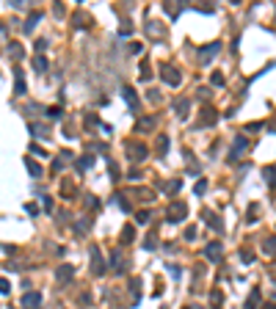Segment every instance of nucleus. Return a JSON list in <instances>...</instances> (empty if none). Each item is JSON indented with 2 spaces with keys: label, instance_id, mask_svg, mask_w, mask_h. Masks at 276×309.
<instances>
[{
  "label": "nucleus",
  "instance_id": "1",
  "mask_svg": "<svg viewBox=\"0 0 276 309\" xmlns=\"http://www.w3.org/2000/svg\"><path fill=\"white\" fill-rule=\"evenodd\" d=\"M188 218V204L185 202H171L166 207V224H183Z\"/></svg>",
  "mask_w": 276,
  "mask_h": 309
},
{
  "label": "nucleus",
  "instance_id": "2",
  "mask_svg": "<svg viewBox=\"0 0 276 309\" xmlns=\"http://www.w3.org/2000/svg\"><path fill=\"white\" fill-rule=\"evenodd\" d=\"M160 78H163V83L171 86V88H177L180 83H183V72H180L177 66H171V64H163V66H160Z\"/></svg>",
  "mask_w": 276,
  "mask_h": 309
},
{
  "label": "nucleus",
  "instance_id": "3",
  "mask_svg": "<svg viewBox=\"0 0 276 309\" xmlns=\"http://www.w3.org/2000/svg\"><path fill=\"white\" fill-rule=\"evenodd\" d=\"M89 259H91V273H94V276H103V273L108 271V263H105L103 251H99L97 246H91V249H89Z\"/></svg>",
  "mask_w": 276,
  "mask_h": 309
},
{
  "label": "nucleus",
  "instance_id": "4",
  "mask_svg": "<svg viewBox=\"0 0 276 309\" xmlns=\"http://www.w3.org/2000/svg\"><path fill=\"white\" fill-rule=\"evenodd\" d=\"M127 157H130L133 163H141V160H146V155H149V149L144 147V144H138V141H130L127 144Z\"/></svg>",
  "mask_w": 276,
  "mask_h": 309
},
{
  "label": "nucleus",
  "instance_id": "5",
  "mask_svg": "<svg viewBox=\"0 0 276 309\" xmlns=\"http://www.w3.org/2000/svg\"><path fill=\"white\" fill-rule=\"evenodd\" d=\"M205 257L210 259V263H221V259H224V246H221L218 240L207 243V246H205Z\"/></svg>",
  "mask_w": 276,
  "mask_h": 309
},
{
  "label": "nucleus",
  "instance_id": "6",
  "mask_svg": "<svg viewBox=\"0 0 276 309\" xmlns=\"http://www.w3.org/2000/svg\"><path fill=\"white\" fill-rule=\"evenodd\" d=\"M246 149H248V138H246V135H238L235 144H232V149H230V163L240 160V155H243Z\"/></svg>",
  "mask_w": 276,
  "mask_h": 309
},
{
  "label": "nucleus",
  "instance_id": "7",
  "mask_svg": "<svg viewBox=\"0 0 276 309\" xmlns=\"http://www.w3.org/2000/svg\"><path fill=\"white\" fill-rule=\"evenodd\" d=\"M72 279H75V268H72V265H58L56 268V281H58V284H69V281Z\"/></svg>",
  "mask_w": 276,
  "mask_h": 309
},
{
  "label": "nucleus",
  "instance_id": "8",
  "mask_svg": "<svg viewBox=\"0 0 276 309\" xmlns=\"http://www.w3.org/2000/svg\"><path fill=\"white\" fill-rule=\"evenodd\" d=\"M218 50H221V42H210V44H205V47L199 50V61H202V64L213 61L215 56H218Z\"/></svg>",
  "mask_w": 276,
  "mask_h": 309
},
{
  "label": "nucleus",
  "instance_id": "9",
  "mask_svg": "<svg viewBox=\"0 0 276 309\" xmlns=\"http://www.w3.org/2000/svg\"><path fill=\"white\" fill-rule=\"evenodd\" d=\"M144 33L149 39H155V42H160V39L166 36V25H160V22H146L144 25Z\"/></svg>",
  "mask_w": 276,
  "mask_h": 309
},
{
  "label": "nucleus",
  "instance_id": "10",
  "mask_svg": "<svg viewBox=\"0 0 276 309\" xmlns=\"http://www.w3.org/2000/svg\"><path fill=\"white\" fill-rule=\"evenodd\" d=\"M122 100L127 102L130 111H138V94H136V88H133V86H122Z\"/></svg>",
  "mask_w": 276,
  "mask_h": 309
},
{
  "label": "nucleus",
  "instance_id": "11",
  "mask_svg": "<svg viewBox=\"0 0 276 309\" xmlns=\"http://www.w3.org/2000/svg\"><path fill=\"white\" fill-rule=\"evenodd\" d=\"M42 306V293H25L22 295V309H39Z\"/></svg>",
  "mask_w": 276,
  "mask_h": 309
},
{
  "label": "nucleus",
  "instance_id": "12",
  "mask_svg": "<svg viewBox=\"0 0 276 309\" xmlns=\"http://www.w3.org/2000/svg\"><path fill=\"white\" fill-rule=\"evenodd\" d=\"M11 72H14V94L22 97V94L28 91V86H25V72L22 69H11Z\"/></svg>",
  "mask_w": 276,
  "mask_h": 309
},
{
  "label": "nucleus",
  "instance_id": "13",
  "mask_svg": "<svg viewBox=\"0 0 276 309\" xmlns=\"http://www.w3.org/2000/svg\"><path fill=\"white\" fill-rule=\"evenodd\" d=\"M215 122H218L215 111H213V108H205V111H202V119L196 122V127H213Z\"/></svg>",
  "mask_w": 276,
  "mask_h": 309
},
{
  "label": "nucleus",
  "instance_id": "14",
  "mask_svg": "<svg viewBox=\"0 0 276 309\" xmlns=\"http://www.w3.org/2000/svg\"><path fill=\"white\" fill-rule=\"evenodd\" d=\"M122 265H124V259H122V251H119V249H113V251H111V263H108V268H111L113 273H122V271H124Z\"/></svg>",
  "mask_w": 276,
  "mask_h": 309
},
{
  "label": "nucleus",
  "instance_id": "15",
  "mask_svg": "<svg viewBox=\"0 0 276 309\" xmlns=\"http://www.w3.org/2000/svg\"><path fill=\"white\" fill-rule=\"evenodd\" d=\"M188 111H191V102H188V97H177V100H174V113H177L180 119H185Z\"/></svg>",
  "mask_w": 276,
  "mask_h": 309
},
{
  "label": "nucleus",
  "instance_id": "16",
  "mask_svg": "<svg viewBox=\"0 0 276 309\" xmlns=\"http://www.w3.org/2000/svg\"><path fill=\"white\" fill-rule=\"evenodd\" d=\"M6 53H9L11 61H22V58H25V50H22V44H19V42L6 44Z\"/></svg>",
  "mask_w": 276,
  "mask_h": 309
},
{
  "label": "nucleus",
  "instance_id": "17",
  "mask_svg": "<svg viewBox=\"0 0 276 309\" xmlns=\"http://www.w3.org/2000/svg\"><path fill=\"white\" fill-rule=\"evenodd\" d=\"M155 125H158L155 116H144V119L136 122V130H138V133H149V130H155Z\"/></svg>",
  "mask_w": 276,
  "mask_h": 309
},
{
  "label": "nucleus",
  "instance_id": "18",
  "mask_svg": "<svg viewBox=\"0 0 276 309\" xmlns=\"http://www.w3.org/2000/svg\"><path fill=\"white\" fill-rule=\"evenodd\" d=\"M39 19H42V11H31L28 19H25V25H22V33H33V28H36Z\"/></svg>",
  "mask_w": 276,
  "mask_h": 309
},
{
  "label": "nucleus",
  "instance_id": "19",
  "mask_svg": "<svg viewBox=\"0 0 276 309\" xmlns=\"http://www.w3.org/2000/svg\"><path fill=\"white\" fill-rule=\"evenodd\" d=\"M205 221H207V226H213V229L218 232V235L224 232V224H221V218L215 216V212H207V210H205Z\"/></svg>",
  "mask_w": 276,
  "mask_h": 309
},
{
  "label": "nucleus",
  "instance_id": "20",
  "mask_svg": "<svg viewBox=\"0 0 276 309\" xmlns=\"http://www.w3.org/2000/svg\"><path fill=\"white\" fill-rule=\"evenodd\" d=\"M25 169H28V174L33 177V180H39V177H42V166H39L33 157H25Z\"/></svg>",
  "mask_w": 276,
  "mask_h": 309
},
{
  "label": "nucleus",
  "instance_id": "21",
  "mask_svg": "<svg viewBox=\"0 0 276 309\" xmlns=\"http://www.w3.org/2000/svg\"><path fill=\"white\" fill-rule=\"evenodd\" d=\"M260 298H262V295H260V290H257V287H254V290L248 293V298H246L243 309H260Z\"/></svg>",
  "mask_w": 276,
  "mask_h": 309
},
{
  "label": "nucleus",
  "instance_id": "22",
  "mask_svg": "<svg viewBox=\"0 0 276 309\" xmlns=\"http://www.w3.org/2000/svg\"><path fill=\"white\" fill-rule=\"evenodd\" d=\"M180 188H183V182H180V180H171V182H158V191H163V194H177Z\"/></svg>",
  "mask_w": 276,
  "mask_h": 309
},
{
  "label": "nucleus",
  "instance_id": "23",
  "mask_svg": "<svg viewBox=\"0 0 276 309\" xmlns=\"http://www.w3.org/2000/svg\"><path fill=\"white\" fill-rule=\"evenodd\" d=\"M185 6H188V3H163V11H169V17H171V19H177V17H180V11H183Z\"/></svg>",
  "mask_w": 276,
  "mask_h": 309
},
{
  "label": "nucleus",
  "instance_id": "24",
  "mask_svg": "<svg viewBox=\"0 0 276 309\" xmlns=\"http://www.w3.org/2000/svg\"><path fill=\"white\" fill-rule=\"evenodd\" d=\"M262 177H265L268 188H276V166H265L262 169Z\"/></svg>",
  "mask_w": 276,
  "mask_h": 309
},
{
  "label": "nucleus",
  "instance_id": "25",
  "mask_svg": "<svg viewBox=\"0 0 276 309\" xmlns=\"http://www.w3.org/2000/svg\"><path fill=\"white\" fill-rule=\"evenodd\" d=\"M72 22H75V28H80V31H86V28H91V17L89 14H75V17H72Z\"/></svg>",
  "mask_w": 276,
  "mask_h": 309
},
{
  "label": "nucleus",
  "instance_id": "26",
  "mask_svg": "<svg viewBox=\"0 0 276 309\" xmlns=\"http://www.w3.org/2000/svg\"><path fill=\"white\" fill-rule=\"evenodd\" d=\"M47 133H50V127H47V125H33V122H31V135H33V138H47Z\"/></svg>",
  "mask_w": 276,
  "mask_h": 309
},
{
  "label": "nucleus",
  "instance_id": "27",
  "mask_svg": "<svg viewBox=\"0 0 276 309\" xmlns=\"http://www.w3.org/2000/svg\"><path fill=\"white\" fill-rule=\"evenodd\" d=\"M262 251H265L268 257H276V237H265V240H262Z\"/></svg>",
  "mask_w": 276,
  "mask_h": 309
},
{
  "label": "nucleus",
  "instance_id": "28",
  "mask_svg": "<svg viewBox=\"0 0 276 309\" xmlns=\"http://www.w3.org/2000/svg\"><path fill=\"white\" fill-rule=\"evenodd\" d=\"M144 249H146V251L158 249V235H155V229H152V232H146V237H144Z\"/></svg>",
  "mask_w": 276,
  "mask_h": 309
},
{
  "label": "nucleus",
  "instance_id": "29",
  "mask_svg": "<svg viewBox=\"0 0 276 309\" xmlns=\"http://www.w3.org/2000/svg\"><path fill=\"white\" fill-rule=\"evenodd\" d=\"M47 66H50V61H47L44 56H36V58H33V69H36L39 75L47 72Z\"/></svg>",
  "mask_w": 276,
  "mask_h": 309
},
{
  "label": "nucleus",
  "instance_id": "30",
  "mask_svg": "<svg viewBox=\"0 0 276 309\" xmlns=\"http://www.w3.org/2000/svg\"><path fill=\"white\" fill-rule=\"evenodd\" d=\"M221 304H224V295H221V290H215V287H213V290H210V306L218 309Z\"/></svg>",
  "mask_w": 276,
  "mask_h": 309
},
{
  "label": "nucleus",
  "instance_id": "31",
  "mask_svg": "<svg viewBox=\"0 0 276 309\" xmlns=\"http://www.w3.org/2000/svg\"><path fill=\"white\" fill-rule=\"evenodd\" d=\"M91 166H94V157H91V155H83V157L78 160V171H89Z\"/></svg>",
  "mask_w": 276,
  "mask_h": 309
},
{
  "label": "nucleus",
  "instance_id": "32",
  "mask_svg": "<svg viewBox=\"0 0 276 309\" xmlns=\"http://www.w3.org/2000/svg\"><path fill=\"white\" fill-rule=\"evenodd\" d=\"M169 147H171L169 135H158V152H160V155H166V152H169Z\"/></svg>",
  "mask_w": 276,
  "mask_h": 309
},
{
  "label": "nucleus",
  "instance_id": "33",
  "mask_svg": "<svg viewBox=\"0 0 276 309\" xmlns=\"http://www.w3.org/2000/svg\"><path fill=\"white\" fill-rule=\"evenodd\" d=\"M89 229H91L89 218H80V221L75 224V232H78V235H86V232H89Z\"/></svg>",
  "mask_w": 276,
  "mask_h": 309
},
{
  "label": "nucleus",
  "instance_id": "34",
  "mask_svg": "<svg viewBox=\"0 0 276 309\" xmlns=\"http://www.w3.org/2000/svg\"><path fill=\"white\" fill-rule=\"evenodd\" d=\"M122 240H124V243H133V240H136V229H133L130 224H127L124 229H122Z\"/></svg>",
  "mask_w": 276,
  "mask_h": 309
},
{
  "label": "nucleus",
  "instance_id": "35",
  "mask_svg": "<svg viewBox=\"0 0 276 309\" xmlns=\"http://www.w3.org/2000/svg\"><path fill=\"white\" fill-rule=\"evenodd\" d=\"M257 216H260V207H257V204H248L246 221H248V224H254V221H257Z\"/></svg>",
  "mask_w": 276,
  "mask_h": 309
},
{
  "label": "nucleus",
  "instance_id": "36",
  "mask_svg": "<svg viewBox=\"0 0 276 309\" xmlns=\"http://www.w3.org/2000/svg\"><path fill=\"white\" fill-rule=\"evenodd\" d=\"M136 221H138V224H149V221H152V212H149V210H138V212H136Z\"/></svg>",
  "mask_w": 276,
  "mask_h": 309
},
{
  "label": "nucleus",
  "instance_id": "37",
  "mask_svg": "<svg viewBox=\"0 0 276 309\" xmlns=\"http://www.w3.org/2000/svg\"><path fill=\"white\" fill-rule=\"evenodd\" d=\"M61 116H64V111H61L58 105H56V108H47V119H56V122H58Z\"/></svg>",
  "mask_w": 276,
  "mask_h": 309
},
{
  "label": "nucleus",
  "instance_id": "38",
  "mask_svg": "<svg viewBox=\"0 0 276 309\" xmlns=\"http://www.w3.org/2000/svg\"><path fill=\"white\" fill-rule=\"evenodd\" d=\"M108 171H111L113 180H119V166H116V160H113V157H108Z\"/></svg>",
  "mask_w": 276,
  "mask_h": 309
},
{
  "label": "nucleus",
  "instance_id": "39",
  "mask_svg": "<svg viewBox=\"0 0 276 309\" xmlns=\"http://www.w3.org/2000/svg\"><path fill=\"white\" fill-rule=\"evenodd\" d=\"M141 80H152V69H149V64H141Z\"/></svg>",
  "mask_w": 276,
  "mask_h": 309
},
{
  "label": "nucleus",
  "instance_id": "40",
  "mask_svg": "<svg viewBox=\"0 0 276 309\" xmlns=\"http://www.w3.org/2000/svg\"><path fill=\"white\" fill-rule=\"evenodd\" d=\"M205 191H207V182H205V180H199L196 185H193V194H196V196H202Z\"/></svg>",
  "mask_w": 276,
  "mask_h": 309
},
{
  "label": "nucleus",
  "instance_id": "41",
  "mask_svg": "<svg viewBox=\"0 0 276 309\" xmlns=\"http://www.w3.org/2000/svg\"><path fill=\"white\" fill-rule=\"evenodd\" d=\"M130 33H133V25H130V22H124L122 28H119V36H124V39H127Z\"/></svg>",
  "mask_w": 276,
  "mask_h": 309
},
{
  "label": "nucleus",
  "instance_id": "42",
  "mask_svg": "<svg viewBox=\"0 0 276 309\" xmlns=\"http://www.w3.org/2000/svg\"><path fill=\"white\" fill-rule=\"evenodd\" d=\"M210 83H213V86H224V75H221V72H215L213 78H210Z\"/></svg>",
  "mask_w": 276,
  "mask_h": 309
},
{
  "label": "nucleus",
  "instance_id": "43",
  "mask_svg": "<svg viewBox=\"0 0 276 309\" xmlns=\"http://www.w3.org/2000/svg\"><path fill=\"white\" fill-rule=\"evenodd\" d=\"M66 169V163L61 160V157H58V160H53V174H56V171H64Z\"/></svg>",
  "mask_w": 276,
  "mask_h": 309
},
{
  "label": "nucleus",
  "instance_id": "44",
  "mask_svg": "<svg viewBox=\"0 0 276 309\" xmlns=\"http://www.w3.org/2000/svg\"><path fill=\"white\" fill-rule=\"evenodd\" d=\"M262 130V122H252V125L246 127V133H260Z\"/></svg>",
  "mask_w": 276,
  "mask_h": 309
},
{
  "label": "nucleus",
  "instance_id": "45",
  "mask_svg": "<svg viewBox=\"0 0 276 309\" xmlns=\"http://www.w3.org/2000/svg\"><path fill=\"white\" fill-rule=\"evenodd\" d=\"M240 259H243V263H254V254L248 249H243V251H240Z\"/></svg>",
  "mask_w": 276,
  "mask_h": 309
},
{
  "label": "nucleus",
  "instance_id": "46",
  "mask_svg": "<svg viewBox=\"0 0 276 309\" xmlns=\"http://www.w3.org/2000/svg\"><path fill=\"white\" fill-rule=\"evenodd\" d=\"M0 293H3V295H9V293H11V284H9V279H3V281H0Z\"/></svg>",
  "mask_w": 276,
  "mask_h": 309
},
{
  "label": "nucleus",
  "instance_id": "47",
  "mask_svg": "<svg viewBox=\"0 0 276 309\" xmlns=\"http://www.w3.org/2000/svg\"><path fill=\"white\" fill-rule=\"evenodd\" d=\"M119 210H122V212H130V210H133V207H130V202H124L122 196H119Z\"/></svg>",
  "mask_w": 276,
  "mask_h": 309
},
{
  "label": "nucleus",
  "instance_id": "48",
  "mask_svg": "<svg viewBox=\"0 0 276 309\" xmlns=\"http://www.w3.org/2000/svg\"><path fill=\"white\" fill-rule=\"evenodd\" d=\"M44 50H47V39H39V42H36V53H39V56H42Z\"/></svg>",
  "mask_w": 276,
  "mask_h": 309
},
{
  "label": "nucleus",
  "instance_id": "49",
  "mask_svg": "<svg viewBox=\"0 0 276 309\" xmlns=\"http://www.w3.org/2000/svg\"><path fill=\"white\" fill-rule=\"evenodd\" d=\"M25 212H31V216H36V212H39V207H36V204H33V202H28V204H25Z\"/></svg>",
  "mask_w": 276,
  "mask_h": 309
},
{
  "label": "nucleus",
  "instance_id": "50",
  "mask_svg": "<svg viewBox=\"0 0 276 309\" xmlns=\"http://www.w3.org/2000/svg\"><path fill=\"white\" fill-rule=\"evenodd\" d=\"M31 152H33V155H39V157H44V149H42V147H36V144H31Z\"/></svg>",
  "mask_w": 276,
  "mask_h": 309
},
{
  "label": "nucleus",
  "instance_id": "51",
  "mask_svg": "<svg viewBox=\"0 0 276 309\" xmlns=\"http://www.w3.org/2000/svg\"><path fill=\"white\" fill-rule=\"evenodd\" d=\"M193 237H196V229H193V226H188V229H185V240H193Z\"/></svg>",
  "mask_w": 276,
  "mask_h": 309
},
{
  "label": "nucleus",
  "instance_id": "52",
  "mask_svg": "<svg viewBox=\"0 0 276 309\" xmlns=\"http://www.w3.org/2000/svg\"><path fill=\"white\" fill-rule=\"evenodd\" d=\"M169 271H171V276H174V279L183 276V273H180V265H169Z\"/></svg>",
  "mask_w": 276,
  "mask_h": 309
},
{
  "label": "nucleus",
  "instance_id": "53",
  "mask_svg": "<svg viewBox=\"0 0 276 309\" xmlns=\"http://www.w3.org/2000/svg\"><path fill=\"white\" fill-rule=\"evenodd\" d=\"M61 191H64V196H69L75 188H72V182H64V185H61Z\"/></svg>",
  "mask_w": 276,
  "mask_h": 309
},
{
  "label": "nucleus",
  "instance_id": "54",
  "mask_svg": "<svg viewBox=\"0 0 276 309\" xmlns=\"http://www.w3.org/2000/svg\"><path fill=\"white\" fill-rule=\"evenodd\" d=\"M80 304L89 306V304H91V295H89V293H83V295H80Z\"/></svg>",
  "mask_w": 276,
  "mask_h": 309
},
{
  "label": "nucleus",
  "instance_id": "55",
  "mask_svg": "<svg viewBox=\"0 0 276 309\" xmlns=\"http://www.w3.org/2000/svg\"><path fill=\"white\" fill-rule=\"evenodd\" d=\"M210 97V88H199V100H207Z\"/></svg>",
  "mask_w": 276,
  "mask_h": 309
},
{
  "label": "nucleus",
  "instance_id": "56",
  "mask_svg": "<svg viewBox=\"0 0 276 309\" xmlns=\"http://www.w3.org/2000/svg\"><path fill=\"white\" fill-rule=\"evenodd\" d=\"M141 50H144V44H130V53H136V56H138Z\"/></svg>",
  "mask_w": 276,
  "mask_h": 309
},
{
  "label": "nucleus",
  "instance_id": "57",
  "mask_svg": "<svg viewBox=\"0 0 276 309\" xmlns=\"http://www.w3.org/2000/svg\"><path fill=\"white\" fill-rule=\"evenodd\" d=\"M44 210L53 212V199H47V196H44Z\"/></svg>",
  "mask_w": 276,
  "mask_h": 309
},
{
  "label": "nucleus",
  "instance_id": "58",
  "mask_svg": "<svg viewBox=\"0 0 276 309\" xmlns=\"http://www.w3.org/2000/svg\"><path fill=\"white\" fill-rule=\"evenodd\" d=\"M14 251H17V249H14L11 243H6V246H3V254H14Z\"/></svg>",
  "mask_w": 276,
  "mask_h": 309
},
{
  "label": "nucleus",
  "instance_id": "59",
  "mask_svg": "<svg viewBox=\"0 0 276 309\" xmlns=\"http://www.w3.org/2000/svg\"><path fill=\"white\" fill-rule=\"evenodd\" d=\"M268 273H271V279H276V265H271V271H268Z\"/></svg>",
  "mask_w": 276,
  "mask_h": 309
},
{
  "label": "nucleus",
  "instance_id": "60",
  "mask_svg": "<svg viewBox=\"0 0 276 309\" xmlns=\"http://www.w3.org/2000/svg\"><path fill=\"white\" fill-rule=\"evenodd\" d=\"M262 309H276V304H265V306H262Z\"/></svg>",
  "mask_w": 276,
  "mask_h": 309
},
{
  "label": "nucleus",
  "instance_id": "61",
  "mask_svg": "<svg viewBox=\"0 0 276 309\" xmlns=\"http://www.w3.org/2000/svg\"><path fill=\"white\" fill-rule=\"evenodd\" d=\"M271 130H273V133H276V122H273V125H271Z\"/></svg>",
  "mask_w": 276,
  "mask_h": 309
},
{
  "label": "nucleus",
  "instance_id": "62",
  "mask_svg": "<svg viewBox=\"0 0 276 309\" xmlns=\"http://www.w3.org/2000/svg\"><path fill=\"white\" fill-rule=\"evenodd\" d=\"M188 309H202V306H188Z\"/></svg>",
  "mask_w": 276,
  "mask_h": 309
}]
</instances>
